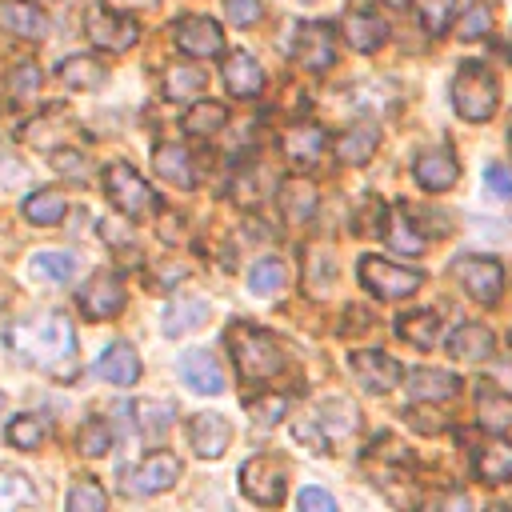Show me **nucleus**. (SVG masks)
Masks as SVG:
<instances>
[{
    "mask_svg": "<svg viewBox=\"0 0 512 512\" xmlns=\"http://www.w3.org/2000/svg\"><path fill=\"white\" fill-rule=\"evenodd\" d=\"M56 80L72 92H92L96 84H104V64L92 56H68L56 64Z\"/></svg>",
    "mask_w": 512,
    "mask_h": 512,
    "instance_id": "bb28decb",
    "label": "nucleus"
},
{
    "mask_svg": "<svg viewBox=\"0 0 512 512\" xmlns=\"http://www.w3.org/2000/svg\"><path fill=\"white\" fill-rule=\"evenodd\" d=\"M492 380L504 384V388H512V352H504V356L492 364Z\"/></svg>",
    "mask_w": 512,
    "mask_h": 512,
    "instance_id": "864d4df0",
    "label": "nucleus"
},
{
    "mask_svg": "<svg viewBox=\"0 0 512 512\" xmlns=\"http://www.w3.org/2000/svg\"><path fill=\"white\" fill-rule=\"evenodd\" d=\"M296 508L300 512H340V504H336V496L328 492V488H300V496H296Z\"/></svg>",
    "mask_w": 512,
    "mask_h": 512,
    "instance_id": "8fccbe9b",
    "label": "nucleus"
},
{
    "mask_svg": "<svg viewBox=\"0 0 512 512\" xmlns=\"http://www.w3.org/2000/svg\"><path fill=\"white\" fill-rule=\"evenodd\" d=\"M32 272H36V276H48V280H56V284H64V280L76 276V256H72V252H36V256H32Z\"/></svg>",
    "mask_w": 512,
    "mask_h": 512,
    "instance_id": "ea45409f",
    "label": "nucleus"
},
{
    "mask_svg": "<svg viewBox=\"0 0 512 512\" xmlns=\"http://www.w3.org/2000/svg\"><path fill=\"white\" fill-rule=\"evenodd\" d=\"M488 32H492V8H488L484 0H472V4L464 8L460 24H456V36H460V40H484Z\"/></svg>",
    "mask_w": 512,
    "mask_h": 512,
    "instance_id": "a19ab883",
    "label": "nucleus"
},
{
    "mask_svg": "<svg viewBox=\"0 0 512 512\" xmlns=\"http://www.w3.org/2000/svg\"><path fill=\"white\" fill-rule=\"evenodd\" d=\"M412 176H416L420 188H428V192H444V188L456 184L460 164H456V156H452L448 148H432V152H420V156H416Z\"/></svg>",
    "mask_w": 512,
    "mask_h": 512,
    "instance_id": "412c9836",
    "label": "nucleus"
},
{
    "mask_svg": "<svg viewBox=\"0 0 512 512\" xmlns=\"http://www.w3.org/2000/svg\"><path fill=\"white\" fill-rule=\"evenodd\" d=\"M304 4H308V0H304Z\"/></svg>",
    "mask_w": 512,
    "mask_h": 512,
    "instance_id": "bf43d9fd",
    "label": "nucleus"
},
{
    "mask_svg": "<svg viewBox=\"0 0 512 512\" xmlns=\"http://www.w3.org/2000/svg\"><path fill=\"white\" fill-rule=\"evenodd\" d=\"M400 336L408 340V344H420V348H432L436 340H440V320H436V312H408V316H400Z\"/></svg>",
    "mask_w": 512,
    "mask_h": 512,
    "instance_id": "e433bc0d",
    "label": "nucleus"
},
{
    "mask_svg": "<svg viewBox=\"0 0 512 512\" xmlns=\"http://www.w3.org/2000/svg\"><path fill=\"white\" fill-rule=\"evenodd\" d=\"M500 104V88H496V76L476 64V60H464L452 76V108L456 116H464L468 124H480V120H492Z\"/></svg>",
    "mask_w": 512,
    "mask_h": 512,
    "instance_id": "7ed1b4c3",
    "label": "nucleus"
},
{
    "mask_svg": "<svg viewBox=\"0 0 512 512\" xmlns=\"http://www.w3.org/2000/svg\"><path fill=\"white\" fill-rule=\"evenodd\" d=\"M80 308H84V316H92V320H108V316H120L124 312V304H128V296H124V288H120V280L112 276V272H96L84 288H80Z\"/></svg>",
    "mask_w": 512,
    "mask_h": 512,
    "instance_id": "4468645a",
    "label": "nucleus"
},
{
    "mask_svg": "<svg viewBox=\"0 0 512 512\" xmlns=\"http://www.w3.org/2000/svg\"><path fill=\"white\" fill-rule=\"evenodd\" d=\"M380 148V132L372 124H356V128H344V136L336 140V160L344 164H368Z\"/></svg>",
    "mask_w": 512,
    "mask_h": 512,
    "instance_id": "cd10ccee",
    "label": "nucleus"
},
{
    "mask_svg": "<svg viewBox=\"0 0 512 512\" xmlns=\"http://www.w3.org/2000/svg\"><path fill=\"white\" fill-rule=\"evenodd\" d=\"M492 344H496L492 332L484 324H476V320H464V324H456L448 332V352L456 360H488L492 356Z\"/></svg>",
    "mask_w": 512,
    "mask_h": 512,
    "instance_id": "b1692460",
    "label": "nucleus"
},
{
    "mask_svg": "<svg viewBox=\"0 0 512 512\" xmlns=\"http://www.w3.org/2000/svg\"><path fill=\"white\" fill-rule=\"evenodd\" d=\"M76 448L84 452V456H104L108 448H112V432H108V424L104 420H84L80 424V432H76Z\"/></svg>",
    "mask_w": 512,
    "mask_h": 512,
    "instance_id": "a18cd8bd",
    "label": "nucleus"
},
{
    "mask_svg": "<svg viewBox=\"0 0 512 512\" xmlns=\"http://www.w3.org/2000/svg\"><path fill=\"white\" fill-rule=\"evenodd\" d=\"M476 412H480V424L488 428V432H504V428H512V396L504 392V388H480L476 392Z\"/></svg>",
    "mask_w": 512,
    "mask_h": 512,
    "instance_id": "c756f323",
    "label": "nucleus"
},
{
    "mask_svg": "<svg viewBox=\"0 0 512 512\" xmlns=\"http://www.w3.org/2000/svg\"><path fill=\"white\" fill-rule=\"evenodd\" d=\"M280 148H284L288 164L312 168V164H320V156H324V148H328V132H324L320 124H296V128L284 132Z\"/></svg>",
    "mask_w": 512,
    "mask_h": 512,
    "instance_id": "6ab92c4d",
    "label": "nucleus"
},
{
    "mask_svg": "<svg viewBox=\"0 0 512 512\" xmlns=\"http://www.w3.org/2000/svg\"><path fill=\"white\" fill-rule=\"evenodd\" d=\"M224 124H228V108L220 100H192V108L184 112L188 136H216Z\"/></svg>",
    "mask_w": 512,
    "mask_h": 512,
    "instance_id": "2f4dec72",
    "label": "nucleus"
},
{
    "mask_svg": "<svg viewBox=\"0 0 512 512\" xmlns=\"http://www.w3.org/2000/svg\"><path fill=\"white\" fill-rule=\"evenodd\" d=\"M96 376L100 380H108V384H136V376H140V356H136V348L128 344V340H116V344H108V352L96 360Z\"/></svg>",
    "mask_w": 512,
    "mask_h": 512,
    "instance_id": "5701e85b",
    "label": "nucleus"
},
{
    "mask_svg": "<svg viewBox=\"0 0 512 512\" xmlns=\"http://www.w3.org/2000/svg\"><path fill=\"white\" fill-rule=\"evenodd\" d=\"M4 340L20 360H28L52 376H72V368H76V328L60 312H48L36 320H16V324H8Z\"/></svg>",
    "mask_w": 512,
    "mask_h": 512,
    "instance_id": "f257e3e1",
    "label": "nucleus"
},
{
    "mask_svg": "<svg viewBox=\"0 0 512 512\" xmlns=\"http://www.w3.org/2000/svg\"><path fill=\"white\" fill-rule=\"evenodd\" d=\"M32 224H40V228H52V224H60L64 220V212H68V200H64V192H52V188H40V192H32L28 200H24V208H20Z\"/></svg>",
    "mask_w": 512,
    "mask_h": 512,
    "instance_id": "72a5a7b5",
    "label": "nucleus"
},
{
    "mask_svg": "<svg viewBox=\"0 0 512 512\" xmlns=\"http://www.w3.org/2000/svg\"><path fill=\"white\" fill-rule=\"evenodd\" d=\"M488 512H508V508H504V504H496V508H488Z\"/></svg>",
    "mask_w": 512,
    "mask_h": 512,
    "instance_id": "4d7b16f0",
    "label": "nucleus"
},
{
    "mask_svg": "<svg viewBox=\"0 0 512 512\" xmlns=\"http://www.w3.org/2000/svg\"><path fill=\"white\" fill-rule=\"evenodd\" d=\"M176 372H180V380H184L192 392H200V396H220V392H224V368H220V360H216L208 348H188V352H180Z\"/></svg>",
    "mask_w": 512,
    "mask_h": 512,
    "instance_id": "ddd939ff",
    "label": "nucleus"
},
{
    "mask_svg": "<svg viewBox=\"0 0 512 512\" xmlns=\"http://www.w3.org/2000/svg\"><path fill=\"white\" fill-rule=\"evenodd\" d=\"M284 484H288V460L276 452H260V456L244 460V468H240V492L252 504L276 508L284 500Z\"/></svg>",
    "mask_w": 512,
    "mask_h": 512,
    "instance_id": "39448f33",
    "label": "nucleus"
},
{
    "mask_svg": "<svg viewBox=\"0 0 512 512\" xmlns=\"http://www.w3.org/2000/svg\"><path fill=\"white\" fill-rule=\"evenodd\" d=\"M0 408H4V392H0Z\"/></svg>",
    "mask_w": 512,
    "mask_h": 512,
    "instance_id": "13d9d810",
    "label": "nucleus"
},
{
    "mask_svg": "<svg viewBox=\"0 0 512 512\" xmlns=\"http://www.w3.org/2000/svg\"><path fill=\"white\" fill-rule=\"evenodd\" d=\"M204 84H208V76H204V68H196V64H168V72H164V96L176 100V104L200 100Z\"/></svg>",
    "mask_w": 512,
    "mask_h": 512,
    "instance_id": "c85d7f7f",
    "label": "nucleus"
},
{
    "mask_svg": "<svg viewBox=\"0 0 512 512\" xmlns=\"http://www.w3.org/2000/svg\"><path fill=\"white\" fill-rule=\"evenodd\" d=\"M28 500H36L24 472H0V512H20Z\"/></svg>",
    "mask_w": 512,
    "mask_h": 512,
    "instance_id": "58836bf2",
    "label": "nucleus"
},
{
    "mask_svg": "<svg viewBox=\"0 0 512 512\" xmlns=\"http://www.w3.org/2000/svg\"><path fill=\"white\" fill-rule=\"evenodd\" d=\"M124 4H156V0H124Z\"/></svg>",
    "mask_w": 512,
    "mask_h": 512,
    "instance_id": "6e6d98bb",
    "label": "nucleus"
},
{
    "mask_svg": "<svg viewBox=\"0 0 512 512\" xmlns=\"http://www.w3.org/2000/svg\"><path fill=\"white\" fill-rule=\"evenodd\" d=\"M52 164H56V172H64V176H76V180H80V176H88V164H84V156H80V152H56V160H52Z\"/></svg>",
    "mask_w": 512,
    "mask_h": 512,
    "instance_id": "603ef678",
    "label": "nucleus"
},
{
    "mask_svg": "<svg viewBox=\"0 0 512 512\" xmlns=\"http://www.w3.org/2000/svg\"><path fill=\"white\" fill-rule=\"evenodd\" d=\"M452 12H456V0H416V16H420L428 36H440L448 28Z\"/></svg>",
    "mask_w": 512,
    "mask_h": 512,
    "instance_id": "49530a36",
    "label": "nucleus"
},
{
    "mask_svg": "<svg viewBox=\"0 0 512 512\" xmlns=\"http://www.w3.org/2000/svg\"><path fill=\"white\" fill-rule=\"evenodd\" d=\"M84 28H88V40L104 52H124L140 40V24L128 12H116L108 4H92L84 16Z\"/></svg>",
    "mask_w": 512,
    "mask_h": 512,
    "instance_id": "0eeeda50",
    "label": "nucleus"
},
{
    "mask_svg": "<svg viewBox=\"0 0 512 512\" xmlns=\"http://www.w3.org/2000/svg\"><path fill=\"white\" fill-rule=\"evenodd\" d=\"M4 436H8V444H12V448L32 452V448H40L44 428H40V420H36V416H28V412H24V416H12V420H8V432H4Z\"/></svg>",
    "mask_w": 512,
    "mask_h": 512,
    "instance_id": "37998d69",
    "label": "nucleus"
},
{
    "mask_svg": "<svg viewBox=\"0 0 512 512\" xmlns=\"http://www.w3.org/2000/svg\"><path fill=\"white\" fill-rule=\"evenodd\" d=\"M348 372L356 376V384H360L364 392H388V388H396L400 376H404L400 360H392V356H384V352H376V348L352 352V356H348Z\"/></svg>",
    "mask_w": 512,
    "mask_h": 512,
    "instance_id": "9b49d317",
    "label": "nucleus"
},
{
    "mask_svg": "<svg viewBox=\"0 0 512 512\" xmlns=\"http://www.w3.org/2000/svg\"><path fill=\"white\" fill-rule=\"evenodd\" d=\"M172 420H176V404L172 400H132V424H136L140 440H148V444L164 440Z\"/></svg>",
    "mask_w": 512,
    "mask_h": 512,
    "instance_id": "4be33fe9",
    "label": "nucleus"
},
{
    "mask_svg": "<svg viewBox=\"0 0 512 512\" xmlns=\"http://www.w3.org/2000/svg\"><path fill=\"white\" fill-rule=\"evenodd\" d=\"M344 40L356 52H376L388 40V20L372 8H348L344 12Z\"/></svg>",
    "mask_w": 512,
    "mask_h": 512,
    "instance_id": "a211bd4d",
    "label": "nucleus"
},
{
    "mask_svg": "<svg viewBox=\"0 0 512 512\" xmlns=\"http://www.w3.org/2000/svg\"><path fill=\"white\" fill-rule=\"evenodd\" d=\"M104 192L108 200L128 216V220H140L148 212H156V192L144 184V176L128 164V160H112L104 168Z\"/></svg>",
    "mask_w": 512,
    "mask_h": 512,
    "instance_id": "20e7f679",
    "label": "nucleus"
},
{
    "mask_svg": "<svg viewBox=\"0 0 512 512\" xmlns=\"http://www.w3.org/2000/svg\"><path fill=\"white\" fill-rule=\"evenodd\" d=\"M64 512H108V492H104L92 476H80V480H72V488H68Z\"/></svg>",
    "mask_w": 512,
    "mask_h": 512,
    "instance_id": "c9c22d12",
    "label": "nucleus"
},
{
    "mask_svg": "<svg viewBox=\"0 0 512 512\" xmlns=\"http://www.w3.org/2000/svg\"><path fill=\"white\" fill-rule=\"evenodd\" d=\"M336 284V256L328 248H308L304 256V288L308 296H328Z\"/></svg>",
    "mask_w": 512,
    "mask_h": 512,
    "instance_id": "7c9ffc66",
    "label": "nucleus"
},
{
    "mask_svg": "<svg viewBox=\"0 0 512 512\" xmlns=\"http://www.w3.org/2000/svg\"><path fill=\"white\" fill-rule=\"evenodd\" d=\"M220 80H224V88H228L232 96L252 100V96H260V88H264V68L256 64L252 52L236 48V52L224 56V64H220Z\"/></svg>",
    "mask_w": 512,
    "mask_h": 512,
    "instance_id": "2eb2a0df",
    "label": "nucleus"
},
{
    "mask_svg": "<svg viewBox=\"0 0 512 512\" xmlns=\"http://www.w3.org/2000/svg\"><path fill=\"white\" fill-rule=\"evenodd\" d=\"M224 340H228V352H232V360H236L244 380H272V376H280L288 368V356H284L280 340L272 332L256 328V324L236 320L224 332Z\"/></svg>",
    "mask_w": 512,
    "mask_h": 512,
    "instance_id": "f03ea898",
    "label": "nucleus"
},
{
    "mask_svg": "<svg viewBox=\"0 0 512 512\" xmlns=\"http://www.w3.org/2000/svg\"><path fill=\"white\" fill-rule=\"evenodd\" d=\"M248 412H252V424L272 428V424H280V416H288V396H280V392H264V396L248 400Z\"/></svg>",
    "mask_w": 512,
    "mask_h": 512,
    "instance_id": "c03bdc74",
    "label": "nucleus"
},
{
    "mask_svg": "<svg viewBox=\"0 0 512 512\" xmlns=\"http://www.w3.org/2000/svg\"><path fill=\"white\" fill-rule=\"evenodd\" d=\"M468 504H464V496H452V500H440L432 512H464Z\"/></svg>",
    "mask_w": 512,
    "mask_h": 512,
    "instance_id": "5fc2aeb1",
    "label": "nucleus"
},
{
    "mask_svg": "<svg viewBox=\"0 0 512 512\" xmlns=\"http://www.w3.org/2000/svg\"><path fill=\"white\" fill-rule=\"evenodd\" d=\"M476 476L488 480V484H504L512 480V444L504 440H492L476 452Z\"/></svg>",
    "mask_w": 512,
    "mask_h": 512,
    "instance_id": "473e14b6",
    "label": "nucleus"
},
{
    "mask_svg": "<svg viewBox=\"0 0 512 512\" xmlns=\"http://www.w3.org/2000/svg\"><path fill=\"white\" fill-rule=\"evenodd\" d=\"M0 28L16 40H44L48 36V16L32 0H0Z\"/></svg>",
    "mask_w": 512,
    "mask_h": 512,
    "instance_id": "f3484780",
    "label": "nucleus"
},
{
    "mask_svg": "<svg viewBox=\"0 0 512 512\" xmlns=\"http://www.w3.org/2000/svg\"><path fill=\"white\" fill-rule=\"evenodd\" d=\"M384 240H388V248L408 252V256L424 248V236H420V228H416L412 220H392V224L384 228Z\"/></svg>",
    "mask_w": 512,
    "mask_h": 512,
    "instance_id": "de8ad7c7",
    "label": "nucleus"
},
{
    "mask_svg": "<svg viewBox=\"0 0 512 512\" xmlns=\"http://www.w3.org/2000/svg\"><path fill=\"white\" fill-rule=\"evenodd\" d=\"M284 260H276V256H264V260H256L252 264V272H248V288L256 292V296H272L280 284H284Z\"/></svg>",
    "mask_w": 512,
    "mask_h": 512,
    "instance_id": "4c0bfd02",
    "label": "nucleus"
},
{
    "mask_svg": "<svg viewBox=\"0 0 512 512\" xmlns=\"http://www.w3.org/2000/svg\"><path fill=\"white\" fill-rule=\"evenodd\" d=\"M40 68L32 64V60H20L12 72H8V96L16 100V104H24V100H32L36 92H40Z\"/></svg>",
    "mask_w": 512,
    "mask_h": 512,
    "instance_id": "79ce46f5",
    "label": "nucleus"
},
{
    "mask_svg": "<svg viewBox=\"0 0 512 512\" xmlns=\"http://www.w3.org/2000/svg\"><path fill=\"white\" fill-rule=\"evenodd\" d=\"M288 52H292V60L300 68L328 72L336 64V36H332V28L324 20H304V24H296V32L288 40Z\"/></svg>",
    "mask_w": 512,
    "mask_h": 512,
    "instance_id": "6e6552de",
    "label": "nucleus"
},
{
    "mask_svg": "<svg viewBox=\"0 0 512 512\" xmlns=\"http://www.w3.org/2000/svg\"><path fill=\"white\" fill-rule=\"evenodd\" d=\"M172 36H176V48L188 52L192 60L224 52V32H220V24L212 16H180L172 24Z\"/></svg>",
    "mask_w": 512,
    "mask_h": 512,
    "instance_id": "9d476101",
    "label": "nucleus"
},
{
    "mask_svg": "<svg viewBox=\"0 0 512 512\" xmlns=\"http://www.w3.org/2000/svg\"><path fill=\"white\" fill-rule=\"evenodd\" d=\"M356 276H360V284H364L372 296H380V300H404V296H412V292L424 284V272L400 268V264H392V260H384V256H364L360 268H356Z\"/></svg>",
    "mask_w": 512,
    "mask_h": 512,
    "instance_id": "423d86ee",
    "label": "nucleus"
},
{
    "mask_svg": "<svg viewBox=\"0 0 512 512\" xmlns=\"http://www.w3.org/2000/svg\"><path fill=\"white\" fill-rule=\"evenodd\" d=\"M208 316H212V308H208L204 296H172L160 308V332L164 336H184V332L200 328Z\"/></svg>",
    "mask_w": 512,
    "mask_h": 512,
    "instance_id": "aec40b11",
    "label": "nucleus"
},
{
    "mask_svg": "<svg viewBox=\"0 0 512 512\" xmlns=\"http://www.w3.org/2000/svg\"><path fill=\"white\" fill-rule=\"evenodd\" d=\"M452 276H456V284H460L472 300H480V304H496L500 292H504V268H500V260H492V256H460V260L452 264Z\"/></svg>",
    "mask_w": 512,
    "mask_h": 512,
    "instance_id": "1a4fd4ad",
    "label": "nucleus"
},
{
    "mask_svg": "<svg viewBox=\"0 0 512 512\" xmlns=\"http://www.w3.org/2000/svg\"><path fill=\"white\" fill-rule=\"evenodd\" d=\"M152 164H156L160 180H168L176 188H192L196 184V164H192V152L184 144H160Z\"/></svg>",
    "mask_w": 512,
    "mask_h": 512,
    "instance_id": "393cba45",
    "label": "nucleus"
},
{
    "mask_svg": "<svg viewBox=\"0 0 512 512\" xmlns=\"http://www.w3.org/2000/svg\"><path fill=\"white\" fill-rule=\"evenodd\" d=\"M484 184H488V192H492V196L512 200V164H500V160L484 164Z\"/></svg>",
    "mask_w": 512,
    "mask_h": 512,
    "instance_id": "09e8293b",
    "label": "nucleus"
},
{
    "mask_svg": "<svg viewBox=\"0 0 512 512\" xmlns=\"http://www.w3.org/2000/svg\"><path fill=\"white\" fill-rule=\"evenodd\" d=\"M228 440H232V424L220 412H196L188 420V444H192L196 456L216 460V456H224Z\"/></svg>",
    "mask_w": 512,
    "mask_h": 512,
    "instance_id": "dca6fc26",
    "label": "nucleus"
},
{
    "mask_svg": "<svg viewBox=\"0 0 512 512\" xmlns=\"http://www.w3.org/2000/svg\"><path fill=\"white\" fill-rule=\"evenodd\" d=\"M456 388H460V380L448 368H412L408 372L412 400H448V396H456Z\"/></svg>",
    "mask_w": 512,
    "mask_h": 512,
    "instance_id": "a878e982",
    "label": "nucleus"
},
{
    "mask_svg": "<svg viewBox=\"0 0 512 512\" xmlns=\"http://www.w3.org/2000/svg\"><path fill=\"white\" fill-rule=\"evenodd\" d=\"M176 476H180V460H176L172 452H152V456H144L132 472H124V492L152 496V492L172 488Z\"/></svg>",
    "mask_w": 512,
    "mask_h": 512,
    "instance_id": "f8f14e48",
    "label": "nucleus"
},
{
    "mask_svg": "<svg viewBox=\"0 0 512 512\" xmlns=\"http://www.w3.org/2000/svg\"><path fill=\"white\" fill-rule=\"evenodd\" d=\"M280 204H284V216H288L292 224H304V220L316 212L320 196H316V188H312L308 180H288V184H284Z\"/></svg>",
    "mask_w": 512,
    "mask_h": 512,
    "instance_id": "f704fd0d",
    "label": "nucleus"
},
{
    "mask_svg": "<svg viewBox=\"0 0 512 512\" xmlns=\"http://www.w3.org/2000/svg\"><path fill=\"white\" fill-rule=\"evenodd\" d=\"M260 12H264L260 0H224V16H228L232 24H256Z\"/></svg>",
    "mask_w": 512,
    "mask_h": 512,
    "instance_id": "3c124183",
    "label": "nucleus"
}]
</instances>
